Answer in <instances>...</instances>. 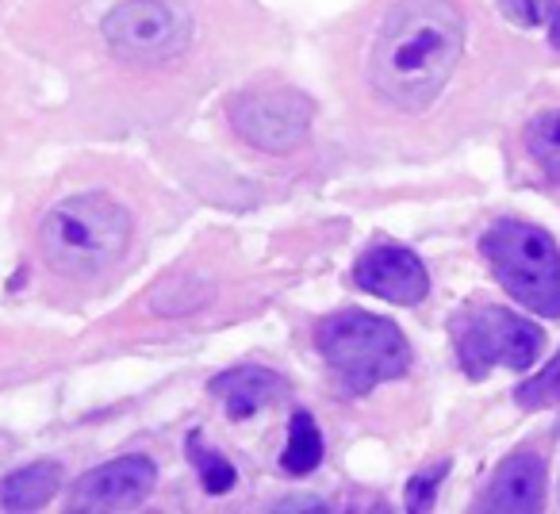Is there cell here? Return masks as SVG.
<instances>
[{
  "label": "cell",
  "mask_w": 560,
  "mask_h": 514,
  "mask_svg": "<svg viewBox=\"0 0 560 514\" xmlns=\"http://www.w3.org/2000/svg\"><path fill=\"white\" fill-rule=\"evenodd\" d=\"M226 116L249 147L269 150V154H289V150L304 147L315 104L296 89H257V93L234 96Z\"/></svg>",
  "instance_id": "obj_7"
},
{
  "label": "cell",
  "mask_w": 560,
  "mask_h": 514,
  "mask_svg": "<svg viewBox=\"0 0 560 514\" xmlns=\"http://www.w3.org/2000/svg\"><path fill=\"white\" fill-rule=\"evenodd\" d=\"M549 39H552V47L560 50V9H552V16H549Z\"/></svg>",
  "instance_id": "obj_19"
},
{
  "label": "cell",
  "mask_w": 560,
  "mask_h": 514,
  "mask_svg": "<svg viewBox=\"0 0 560 514\" xmlns=\"http://www.w3.org/2000/svg\"><path fill=\"white\" fill-rule=\"evenodd\" d=\"M315 342L346 396H365L376 384L404 376L411 365V350L396 323L369 312L330 315L323 319Z\"/></svg>",
  "instance_id": "obj_3"
},
{
  "label": "cell",
  "mask_w": 560,
  "mask_h": 514,
  "mask_svg": "<svg viewBox=\"0 0 560 514\" xmlns=\"http://www.w3.org/2000/svg\"><path fill=\"white\" fill-rule=\"evenodd\" d=\"M158 472L147 457H119L85 472L70 491L73 511H124L150 495Z\"/></svg>",
  "instance_id": "obj_8"
},
{
  "label": "cell",
  "mask_w": 560,
  "mask_h": 514,
  "mask_svg": "<svg viewBox=\"0 0 560 514\" xmlns=\"http://www.w3.org/2000/svg\"><path fill=\"white\" fill-rule=\"evenodd\" d=\"M131 242V215L112 196L81 192L50 208L39 226V254L62 277H96L116 266Z\"/></svg>",
  "instance_id": "obj_2"
},
{
  "label": "cell",
  "mask_w": 560,
  "mask_h": 514,
  "mask_svg": "<svg viewBox=\"0 0 560 514\" xmlns=\"http://www.w3.org/2000/svg\"><path fill=\"white\" fill-rule=\"evenodd\" d=\"M457 338V358L472 381H483L495 365L503 369H529L541 358L545 335L506 307H483L453 327Z\"/></svg>",
  "instance_id": "obj_5"
},
{
  "label": "cell",
  "mask_w": 560,
  "mask_h": 514,
  "mask_svg": "<svg viewBox=\"0 0 560 514\" xmlns=\"http://www.w3.org/2000/svg\"><path fill=\"white\" fill-rule=\"evenodd\" d=\"M192 39V20L170 0H127L104 20V43L135 66H162Z\"/></svg>",
  "instance_id": "obj_6"
},
{
  "label": "cell",
  "mask_w": 560,
  "mask_h": 514,
  "mask_svg": "<svg viewBox=\"0 0 560 514\" xmlns=\"http://www.w3.org/2000/svg\"><path fill=\"white\" fill-rule=\"evenodd\" d=\"M185 453H188V460H192V465H196V472H200L203 491H208V495H226V491L234 488V480H238V472H234V465L223 457V453L208 449L200 434H188Z\"/></svg>",
  "instance_id": "obj_14"
},
{
  "label": "cell",
  "mask_w": 560,
  "mask_h": 514,
  "mask_svg": "<svg viewBox=\"0 0 560 514\" xmlns=\"http://www.w3.org/2000/svg\"><path fill=\"white\" fill-rule=\"evenodd\" d=\"M465 55V16L453 0H396L369 50V81L399 112H427Z\"/></svg>",
  "instance_id": "obj_1"
},
{
  "label": "cell",
  "mask_w": 560,
  "mask_h": 514,
  "mask_svg": "<svg viewBox=\"0 0 560 514\" xmlns=\"http://www.w3.org/2000/svg\"><path fill=\"white\" fill-rule=\"evenodd\" d=\"M211 392L223 399L231 419H249V414H257L265 404H272V399L284 392V381L261 365H242V369H231V373L215 376Z\"/></svg>",
  "instance_id": "obj_11"
},
{
  "label": "cell",
  "mask_w": 560,
  "mask_h": 514,
  "mask_svg": "<svg viewBox=\"0 0 560 514\" xmlns=\"http://www.w3.org/2000/svg\"><path fill=\"white\" fill-rule=\"evenodd\" d=\"M491 273L526 312L560 319V249L541 226L499 219L480 238Z\"/></svg>",
  "instance_id": "obj_4"
},
{
  "label": "cell",
  "mask_w": 560,
  "mask_h": 514,
  "mask_svg": "<svg viewBox=\"0 0 560 514\" xmlns=\"http://www.w3.org/2000/svg\"><path fill=\"white\" fill-rule=\"evenodd\" d=\"M526 147L534 162L560 185V112H541V116L529 119Z\"/></svg>",
  "instance_id": "obj_15"
},
{
  "label": "cell",
  "mask_w": 560,
  "mask_h": 514,
  "mask_svg": "<svg viewBox=\"0 0 560 514\" xmlns=\"http://www.w3.org/2000/svg\"><path fill=\"white\" fill-rule=\"evenodd\" d=\"M353 281L358 289L373 292V296L388 300V304L415 307L430 292L427 266L404 246H373L358 257L353 266Z\"/></svg>",
  "instance_id": "obj_9"
},
{
  "label": "cell",
  "mask_w": 560,
  "mask_h": 514,
  "mask_svg": "<svg viewBox=\"0 0 560 514\" xmlns=\"http://www.w3.org/2000/svg\"><path fill=\"white\" fill-rule=\"evenodd\" d=\"M499 4H503V12L518 27H541L552 16V9H557L552 0H499Z\"/></svg>",
  "instance_id": "obj_17"
},
{
  "label": "cell",
  "mask_w": 560,
  "mask_h": 514,
  "mask_svg": "<svg viewBox=\"0 0 560 514\" xmlns=\"http://www.w3.org/2000/svg\"><path fill=\"white\" fill-rule=\"evenodd\" d=\"M280 465H284V472H292V476H307L323 465V430L315 427V419L307 411L292 414L289 445H284V453H280Z\"/></svg>",
  "instance_id": "obj_13"
},
{
  "label": "cell",
  "mask_w": 560,
  "mask_h": 514,
  "mask_svg": "<svg viewBox=\"0 0 560 514\" xmlns=\"http://www.w3.org/2000/svg\"><path fill=\"white\" fill-rule=\"evenodd\" d=\"M480 511H511V514H529L545 506V460L537 453L522 449L514 457H506L495 468L488 491L480 495Z\"/></svg>",
  "instance_id": "obj_10"
},
{
  "label": "cell",
  "mask_w": 560,
  "mask_h": 514,
  "mask_svg": "<svg viewBox=\"0 0 560 514\" xmlns=\"http://www.w3.org/2000/svg\"><path fill=\"white\" fill-rule=\"evenodd\" d=\"M445 472H450V460H442L434 472H419V476H415L411 488H407V506H411V511H427V506L434 503L438 483H442Z\"/></svg>",
  "instance_id": "obj_18"
},
{
  "label": "cell",
  "mask_w": 560,
  "mask_h": 514,
  "mask_svg": "<svg viewBox=\"0 0 560 514\" xmlns=\"http://www.w3.org/2000/svg\"><path fill=\"white\" fill-rule=\"evenodd\" d=\"M58 483H62V468L55 460H39V465L20 468L0 483V503L9 511H35V506L55 499Z\"/></svg>",
  "instance_id": "obj_12"
},
{
  "label": "cell",
  "mask_w": 560,
  "mask_h": 514,
  "mask_svg": "<svg viewBox=\"0 0 560 514\" xmlns=\"http://www.w3.org/2000/svg\"><path fill=\"white\" fill-rule=\"evenodd\" d=\"M514 399H518V407H526V411L557 407L560 404V353L549 361V365L541 369V373L529 376V381L522 384L518 392H514Z\"/></svg>",
  "instance_id": "obj_16"
}]
</instances>
